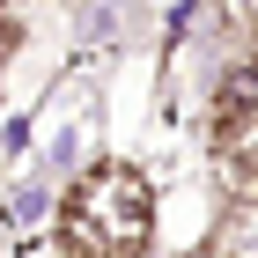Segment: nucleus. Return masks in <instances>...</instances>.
Wrapping results in <instances>:
<instances>
[{"label": "nucleus", "instance_id": "1", "mask_svg": "<svg viewBox=\"0 0 258 258\" xmlns=\"http://www.w3.org/2000/svg\"><path fill=\"white\" fill-rule=\"evenodd\" d=\"M59 258H148L155 243V184L140 162H89L52 221Z\"/></svg>", "mask_w": 258, "mask_h": 258}, {"label": "nucleus", "instance_id": "2", "mask_svg": "<svg viewBox=\"0 0 258 258\" xmlns=\"http://www.w3.org/2000/svg\"><path fill=\"white\" fill-rule=\"evenodd\" d=\"M15 44H22V22L0 8V74H8V59H15Z\"/></svg>", "mask_w": 258, "mask_h": 258}, {"label": "nucleus", "instance_id": "3", "mask_svg": "<svg viewBox=\"0 0 258 258\" xmlns=\"http://www.w3.org/2000/svg\"><path fill=\"white\" fill-rule=\"evenodd\" d=\"M192 258H214V243H207V251H192Z\"/></svg>", "mask_w": 258, "mask_h": 258}]
</instances>
